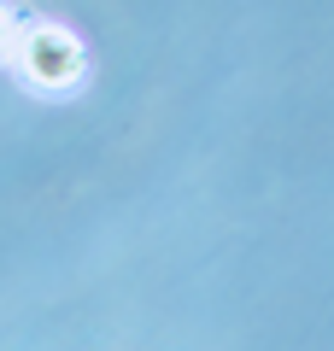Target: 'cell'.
<instances>
[{"mask_svg": "<svg viewBox=\"0 0 334 351\" xmlns=\"http://www.w3.org/2000/svg\"><path fill=\"white\" fill-rule=\"evenodd\" d=\"M12 59H18V71H24V82L41 88V94H65V88H76V76H82V47H76V36L59 29V24H30L24 36H18Z\"/></svg>", "mask_w": 334, "mask_h": 351, "instance_id": "cell-1", "label": "cell"}, {"mask_svg": "<svg viewBox=\"0 0 334 351\" xmlns=\"http://www.w3.org/2000/svg\"><path fill=\"white\" fill-rule=\"evenodd\" d=\"M12 47H18V18L0 6V53H12Z\"/></svg>", "mask_w": 334, "mask_h": 351, "instance_id": "cell-2", "label": "cell"}]
</instances>
